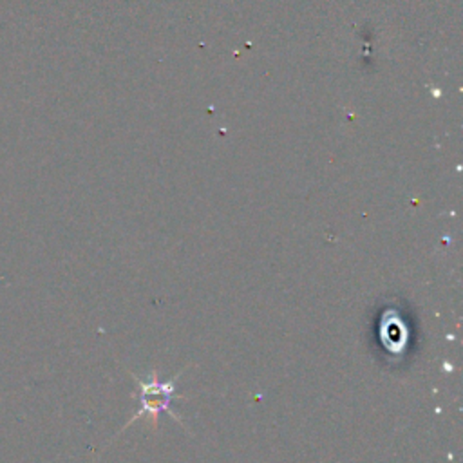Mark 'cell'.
<instances>
[{"label": "cell", "mask_w": 463, "mask_h": 463, "mask_svg": "<svg viewBox=\"0 0 463 463\" xmlns=\"http://www.w3.org/2000/svg\"><path fill=\"white\" fill-rule=\"evenodd\" d=\"M136 380L141 385V411L130 421H136L141 416H148L152 418V421H156L157 414L163 411H168L177 420L174 411H170V400L174 396V380L159 382L156 374L150 380H139V378Z\"/></svg>", "instance_id": "1"}]
</instances>
